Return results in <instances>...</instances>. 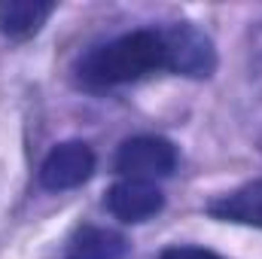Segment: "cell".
I'll list each match as a JSON object with an SVG mask.
<instances>
[{"instance_id":"cell-8","label":"cell","mask_w":262,"mask_h":259,"mask_svg":"<svg viewBox=\"0 0 262 259\" xmlns=\"http://www.w3.org/2000/svg\"><path fill=\"white\" fill-rule=\"evenodd\" d=\"M125 238L101 226H82L67 241V259H125Z\"/></svg>"},{"instance_id":"cell-9","label":"cell","mask_w":262,"mask_h":259,"mask_svg":"<svg viewBox=\"0 0 262 259\" xmlns=\"http://www.w3.org/2000/svg\"><path fill=\"white\" fill-rule=\"evenodd\" d=\"M159 259H220L213 250L207 247H192V244H174V247H165Z\"/></svg>"},{"instance_id":"cell-7","label":"cell","mask_w":262,"mask_h":259,"mask_svg":"<svg viewBox=\"0 0 262 259\" xmlns=\"http://www.w3.org/2000/svg\"><path fill=\"white\" fill-rule=\"evenodd\" d=\"M52 12H55V3L3 0L0 3V34H6L9 40H28L49 21Z\"/></svg>"},{"instance_id":"cell-2","label":"cell","mask_w":262,"mask_h":259,"mask_svg":"<svg viewBox=\"0 0 262 259\" xmlns=\"http://www.w3.org/2000/svg\"><path fill=\"white\" fill-rule=\"evenodd\" d=\"M113 168H116V174H122V180H149V183H156L159 177L174 174L177 146L168 137H159V134L128 137V140L119 143Z\"/></svg>"},{"instance_id":"cell-3","label":"cell","mask_w":262,"mask_h":259,"mask_svg":"<svg viewBox=\"0 0 262 259\" xmlns=\"http://www.w3.org/2000/svg\"><path fill=\"white\" fill-rule=\"evenodd\" d=\"M165 37H168V70L171 73L204 79L216 70V49L210 37L198 31L195 25L189 21L171 25L165 28Z\"/></svg>"},{"instance_id":"cell-4","label":"cell","mask_w":262,"mask_h":259,"mask_svg":"<svg viewBox=\"0 0 262 259\" xmlns=\"http://www.w3.org/2000/svg\"><path fill=\"white\" fill-rule=\"evenodd\" d=\"M95 149L85 140H64L49 149V156L40 165V186L49 192H64L82 186L95 174Z\"/></svg>"},{"instance_id":"cell-1","label":"cell","mask_w":262,"mask_h":259,"mask_svg":"<svg viewBox=\"0 0 262 259\" xmlns=\"http://www.w3.org/2000/svg\"><path fill=\"white\" fill-rule=\"evenodd\" d=\"M156 70H168L165 28H137L110 43H101L92 52H85L76 67L79 82L89 89H113L137 82Z\"/></svg>"},{"instance_id":"cell-5","label":"cell","mask_w":262,"mask_h":259,"mask_svg":"<svg viewBox=\"0 0 262 259\" xmlns=\"http://www.w3.org/2000/svg\"><path fill=\"white\" fill-rule=\"evenodd\" d=\"M104 204L122 223H143L165 207V195L149 180H119L107 189Z\"/></svg>"},{"instance_id":"cell-6","label":"cell","mask_w":262,"mask_h":259,"mask_svg":"<svg viewBox=\"0 0 262 259\" xmlns=\"http://www.w3.org/2000/svg\"><path fill=\"white\" fill-rule=\"evenodd\" d=\"M207 213L216 217V220H226V223L262 229V177L213 198L207 204Z\"/></svg>"}]
</instances>
